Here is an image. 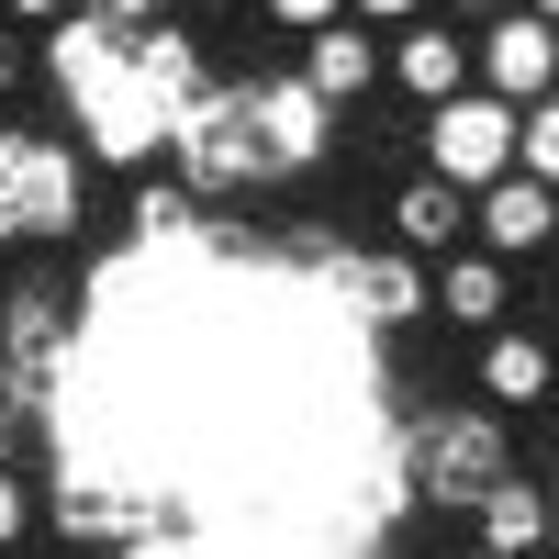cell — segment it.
Masks as SVG:
<instances>
[{
  "instance_id": "6",
  "label": "cell",
  "mask_w": 559,
  "mask_h": 559,
  "mask_svg": "<svg viewBox=\"0 0 559 559\" xmlns=\"http://www.w3.org/2000/svg\"><path fill=\"white\" fill-rule=\"evenodd\" d=\"M247 123H258L269 179H302V168H324V146H336V112H324L292 68H280V79H247Z\"/></svg>"
},
{
  "instance_id": "31",
  "label": "cell",
  "mask_w": 559,
  "mask_h": 559,
  "mask_svg": "<svg viewBox=\"0 0 559 559\" xmlns=\"http://www.w3.org/2000/svg\"><path fill=\"white\" fill-rule=\"evenodd\" d=\"M515 12H537V23H548V34H559V0H515Z\"/></svg>"
},
{
  "instance_id": "4",
  "label": "cell",
  "mask_w": 559,
  "mask_h": 559,
  "mask_svg": "<svg viewBox=\"0 0 559 559\" xmlns=\"http://www.w3.org/2000/svg\"><path fill=\"white\" fill-rule=\"evenodd\" d=\"M426 179H448V191H492V179H515V112L492 102V90H459V102L426 112Z\"/></svg>"
},
{
  "instance_id": "19",
  "label": "cell",
  "mask_w": 559,
  "mask_h": 559,
  "mask_svg": "<svg viewBox=\"0 0 559 559\" xmlns=\"http://www.w3.org/2000/svg\"><path fill=\"white\" fill-rule=\"evenodd\" d=\"M123 45H134L123 23H102V12H68V23H45V57H34V68L57 79L68 102H79V90H102V79H123Z\"/></svg>"
},
{
  "instance_id": "28",
  "label": "cell",
  "mask_w": 559,
  "mask_h": 559,
  "mask_svg": "<svg viewBox=\"0 0 559 559\" xmlns=\"http://www.w3.org/2000/svg\"><path fill=\"white\" fill-rule=\"evenodd\" d=\"M23 79H34V45H23L12 23H0V102H12V90H23Z\"/></svg>"
},
{
  "instance_id": "29",
  "label": "cell",
  "mask_w": 559,
  "mask_h": 559,
  "mask_svg": "<svg viewBox=\"0 0 559 559\" xmlns=\"http://www.w3.org/2000/svg\"><path fill=\"white\" fill-rule=\"evenodd\" d=\"M492 12H515V0H437V23H459V34H471V23H492Z\"/></svg>"
},
{
  "instance_id": "5",
  "label": "cell",
  "mask_w": 559,
  "mask_h": 559,
  "mask_svg": "<svg viewBox=\"0 0 559 559\" xmlns=\"http://www.w3.org/2000/svg\"><path fill=\"white\" fill-rule=\"evenodd\" d=\"M471 90H492L503 112L548 102V90H559V34H548L537 12H492V23L471 34Z\"/></svg>"
},
{
  "instance_id": "26",
  "label": "cell",
  "mask_w": 559,
  "mask_h": 559,
  "mask_svg": "<svg viewBox=\"0 0 559 559\" xmlns=\"http://www.w3.org/2000/svg\"><path fill=\"white\" fill-rule=\"evenodd\" d=\"M347 23L358 34H403V23H426V0H347Z\"/></svg>"
},
{
  "instance_id": "22",
  "label": "cell",
  "mask_w": 559,
  "mask_h": 559,
  "mask_svg": "<svg viewBox=\"0 0 559 559\" xmlns=\"http://www.w3.org/2000/svg\"><path fill=\"white\" fill-rule=\"evenodd\" d=\"M191 224H202L191 191H168V179H146V191H134V236H146V247H179Z\"/></svg>"
},
{
  "instance_id": "12",
  "label": "cell",
  "mask_w": 559,
  "mask_h": 559,
  "mask_svg": "<svg viewBox=\"0 0 559 559\" xmlns=\"http://www.w3.org/2000/svg\"><path fill=\"white\" fill-rule=\"evenodd\" d=\"M381 79L392 90H414V102H459V90H471V34H459V23H403V34H381Z\"/></svg>"
},
{
  "instance_id": "3",
  "label": "cell",
  "mask_w": 559,
  "mask_h": 559,
  "mask_svg": "<svg viewBox=\"0 0 559 559\" xmlns=\"http://www.w3.org/2000/svg\"><path fill=\"white\" fill-rule=\"evenodd\" d=\"M168 157H179V191L191 202L269 191V157H258V123H247V79H213L202 102L168 123Z\"/></svg>"
},
{
  "instance_id": "27",
  "label": "cell",
  "mask_w": 559,
  "mask_h": 559,
  "mask_svg": "<svg viewBox=\"0 0 559 559\" xmlns=\"http://www.w3.org/2000/svg\"><path fill=\"white\" fill-rule=\"evenodd\" d=\"M79 12V0H0V23H12V34H45V23H68Z\"/></svg>"
},
{
  "instance_id": "8",
  "label": "cell",
  "mask_w": 559,
  "mask_h": 559,
  "mask_svg": "<svg viewBox=\"0 0 559 559\" xmlns=\"http://www.w3.org/2000/svg\"><path fill=\"white\" fill-rule=\"evenodd\" d=\"M45 526H57L68 548H123V537L157 526V503L134 481H112V471H68L57 492H45Z\"/></svg>"
},
{
  "instance_id": "15",
  "label": "cell",
  "mask_w": 559,
  "mask_h": 559,
  "mask_svg": "<svg viewBox=\"0 0 559 559\" xmlns=\"http://www.w3.org/2000/svg\"><path fill=\"white\" fill-rule=\"evenodd\" d=\"M123 68H134V90H146L157 112H191L202 90H213V68H202V34H191V23H146V34L123 45Z\"/></svg>"
},
{
  "instance_id": "33",
  "label": "cell",
  "mask_w": 559,
  "mask_h": 559,
  "mask_svg": "<svg viewBox=\"0 0 559 559\" xmlns=\"http://www.w3.org/2000/svg\"><path fill=\"white\" fill-rule=\"evenodd\" d=\"M459 559H481V548H459Z\"/></svg>"
},
{
  "instance_id": "17",
  "label": "cell",
  "mask_w": 559,
  "mask_h": 559,
  "mask_svg": "<svg viewBox=\"0 0 559 559\" xmlns=\"http://www.w3.org/2000/svg\"><path fill=\"white\" fill-rule=\"evenodd\" d=\"M292 79L313 90L324 112H347V102H369V79H381V34H358V23H324V34H302Z\"/></svg>"
},
{
  "instance_id": "2",
  "label": "cell",
  "mask_w": 559,
  "mask_h": 559,
  "mask_svg": "<svg viewBox=\"0 0 559 559\" xmlns=\"http://www.w3.org/2000/svg\"><path fill=\"white\" fill-rule=\"evenodd\" d=\"M0 191H12L23 247H68L90 224V157L45 123H0Z\"/></svg>"
},
{
  "instance_id": "24",
  "label": "cell",
  "mask_w": 559,
  "mask_h": 559,
  "mask_svg": "<svg viewBox=\"0 0 559 559\" xmlns=\"http://www.w3.org/2000/svg\"><path fill=\"white\" fill-rule=\"evenodd\" d=\"M258 23H280V34H324V23H347V0H258Z\"/></svg>"
},
{
  "instance_id": "14",
  "label": "cell",
  "mask_w": 559,
  "mask_h": 559,
  "mask_svg": "<svg viewBox=\"0 0 559 559\" xmlns=\"http://www.w3.org/2000/svg\"><path fill=\"white\" fill-rule=\"evenodd\" d=\"M559 392V347L537 336V324H492L481 336V403L492 414H537Z\"/></svg>"
},
{
  "instance_id": "30",
  "label": "cell",
  "mask_w": 559,
  "mask_h": 559,
  "mask_svg": "<svg viewBox=\"0 0 559 559\" xmlns=\"http://www.w3.org/2000/svg\"><path fill=\"white\" fill-rule=\"evenodd\" d=\"M0 247H23V224H12V191H0Z\"/></svg>"
},
{
  "instance_id": "11",
  "label": "cell",
  "mask_w": 559,
  "mask_h": 559,
  "mask_svg": "<svg viewBox=\"0 0 559 559\" xmlns=\"http://www.w3.org/2000/svg\"><path fill=\"white\" fill-rule=\"evenodd\" d=\"M68 347H79L68 292H57L45 269H23L12 292H0V358H12V369H34V381H57V369H68Z\"/></svg>"
},
{
  "instance_id": "25",
  "label": "cell",
  "mask_w": 559,
  "mask_h": 559,
  "mask_svg": "<svg viewBox=\"0 0 559 559\" xmlns=\"http://www.w3.org/2000/svg\"><path fill=\"white\" fill-rule=\"evenodd\" d=\"M79 12H102V23H123V34H146V23H179V0H79Z\"/></svg>"
},
{
  "instance_id": "32",
  "label": "cell",
  "mask_w": 559,
  "mask_h": 559,
  "mask_svg": "<svg viewBox=\"0 0 559 559\" xmlns=\"http://www.w3.org/2000/svg\"><path fill=\"white\" fill-rule=\"evenodd\" d=\"M548 548H559V481H548Z\"/></svg>"
},
{
  "instance_id": "10",
  "label": "cell",
  "mask_w": 559,
  "mask_h": 559,
  "mask_svg": "<svg viewBox=\"0 0 559 559\" xmlns=\"http://www.w3.org/2000/svg\"><path fill=\"white\" fill-rule=\"evenodd\" d=\"M471 247L503 258V269H537L559 247V191H537V179H492V191L471 202Z\"/></svg>"
},
{
  "instance_id": "34",
  "label": "cell",
  "mask_w": 559,
  "mask_h": 559,
  "mask_svg": "<svg viewBox=\"0 0 559 559\" xmlns=\"http://www.w3.org/2000/svg\"><path fill=\"white\" fill-rule=\"evenodd\" d=\"M548 559H559V548H548Z\"/></svg>"
},
{
  "instance_id": "23",
  "label": "cell",
  "mask_w": 559,
  "mask_h": 559,
  "mask_svg": "<svg viewBox=\"0 0 559 559\" xmlns=\"http://www.w3.org/2000/svg\"><path fill=\"white\" fill-rule=\"evenodd\" d=\"M34 526H45V481H34V471H12V459H0V559H12V548H23Z\"/></svg>"
},
{
  "instance_id": "9",
  "label": "cell",
  "mask_w": 559,
  "mask_h": 559,
  "mask_svg": "<svg viewBox=\"0 0 559 559\" xmlns=\"http://www.w3.org/2000/svg\"><path fill=\"white\" fill-rule=\"evenodd\" d=\"M68 112L90 123V157H102V168H146V157H168V123H179V112H157L146 90H134V68L102 79V90H79Z\"/></svg>"
},
{
  "instance_id": "20",
  "label": "cell",
  "mask_w": 559,
  "mask_h": 559,
  "mask_svg": "<svg viewBox=\"0 0 559 559\" xmlns=\"http://www.w3.org/2000/svg\"><path fill=\"white\" fill-rule=\"evenodd\" d=\"M34 426H45V381H34V369H12V358H0V459H12V471H23Z\"/></svg>"
},
{
  "instance_id": "13",
  "label": "cell",
  "mask_w": 559,
  "mask_h": 559,
  "mask_svg": "<svg viewBox=\"0 0 559 559\" xmlns=\"http://www.w3.org/2000/svg\"><path fill=\"white\" fill-rule=\"evenodd\" d=\"M392 247L414 258V269H437V258H459V247H471V191H448V179H426V168H414L403 179V191H392Z\"/></svg>"
},
{
  "instance_id": "18",
  "label": "cell",
  "mask_w": 559,
  "mask_h": 559,
  "mask_svg": "<svg viewBox=\"0 0 559 559\" xmlns=\"http://www.w3.org/2000/svg\"><path fill=\"white\" fill-rule=\"evenodd\" d=\"M426 280H437V313L459 324V336H492V324H515V269H503V258L459 247V258H437Z\"/></svg>"
},
{
  "instance_id": "7",
  "label": "cell",
  "mask_w": 559,
  "mask_h": 559,
  "mask_svg": "<svg viewBox=\"0 0 559 559\" xmlns=\"http://www.w3.org/2000/svg\"><path fill=\"white\" fill-rule=\"evenodd\" d=\"M336 292H347V313L369 324V336H403V324H426V313H437V280L414 269L403 247H369V258L347 247V258H336Z\"/></svg>"
},
{
  "instance_id": "21",
  "label": "cell",
  "mask_w": 559,
  "mask_h": 559,
  "mask_svg": "<svg viewBox=\"0 0 559 559\" xmlns=\"http://www.w3.org/2000/svg\"><path fill=\"white\" fill-rule=\"evenodd\" d=\"M515 179H537V191H559V90L515 112Z\"/></svg>"
},
{
  "instance_id": "1",
  "label": "cell",
  "mask_w": 559,
  "mask_h": 559,
  "mask_svg": "<svg viewBox=\"0 0 559 559\" xmlns=\"http://www.w3.org/2000/svg\"><path fill=\"white\" fill-rule=\"evenodd\" d=\"M515 471V426H503L492 403H437L403 426V481L414 503H437V515H471V503Z\"/></svg>"
},
{
  "instance_id": "16",
  "label": "cell",
  "mask_w": 559,
  "mask_h": 559,
  "mask_svg": "<svg viewBox=\"0 0 559 559\" xmlns=\"http://www.w3.org/2000/svg\"><path fill=\"white\" fill-rule=\"evenodd\" d=\"M471 548H481V559H548V481L503 471V481L471 503Z\"/></svg>"
}]
</instances>
